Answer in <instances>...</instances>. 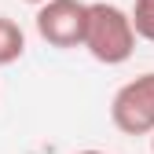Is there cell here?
Segmentation results:
<instances>
[{
    "instance_id": "obj_5",
    "label": "cell",
    "mask_w": 154,
    "mask_h": 154,
    "mask_svg": "<svg viewBox=\"0 0 154 154\" xmlns=\"http://www.w3.org/2000/svg\"><path fill=\"white\" fill-rule=\"evenodd\" d=\"M128 15H132V26H136V37L154 44V0H136Z\"/></svg>"
},
{
    "instance_id": "obj_4",
    "label": "cell",
    "mask_w": 154,
    "mask_h": 154,
    "mask_svg": "<svg viewBox=\"0 0 154 154\" xmlns=\"http://www.w3.org/2000/svg\"><path fill=\"white\" fill-rule=\"evenodd\" d=\"M22 51H26V33H22V26H18L15 18L0 15V66L18 63Z\"/></svg>"
},
{
    "instance_id": "obj_2",
    "label": "cell",
    "mask_w": 154,
    "mask_h": 154,
    "mask_svg": "<svg viewBox=\"0 0 154 154\" xmlns=\"http://www.w3.org/2000/svg\"><path fill=\"white\" fill-rule=\"evenodd\" d=\"M110 121L125 136H150L154 132V70L132 77L110 99Z\"/></svg>"
},
{
    "instance_id": "obj_7",
    "label": "cell",
    "mask_w": 154,
    "mask_h": 154,
    "mask_svg": "<svg viewBox=\"0 0 154 154\" xmlns=\"http://www.w3.org/2000/svg\"><path fill=\"white\" fill-rule=\"evenodd\" d=\"M26 4H33V8H41V4H44V0H26Z\"/></svg>"
},
{
    "instance_id": "obj_3",
    "label": "cell",
    "mask_w": 154,
    "mask_h": 154,
    "mask_svg": "<svg viewBox=\"0 0 154 154\" xmlns=\"http://www.w3.org/2000/svg\"><path fill=\"white\" fill-rule=\"evenodd\" d=\"M37 33L51 48H85V26H88V4L81 0H44L37 8Z\"/></svg>"
},
{
    "instance_id": "obj_1",
    "label": "cell",
    "mask_w": 154,
    "mask_h": 154,
    "mask_svg": "<svg viewBox=\"0 0 154 154\" xmlns=\"http://www.w3.org/2000/svg\"><path fill=\"white\" fill-rule=\"evenodd\" d=\"M85 51L103 66H121L136 51V26L132 15L118 4H88V26H85Z\"/></svg>"
},
{
    "instance_id": "obj_8",
    "label": "cell",
    "mask_w": 154,
    "mask_h": 154,
    "mask_svg": "<svg viewBox=\"0 0 154 154\" xmlns=\"http://www.w3.org/2000/svg\"><path fill=\"white\" fill-rule=\"evenodd\" d=\"M150 154H154V132H150Z\"/></svg>"
},
{
    "instance_id": "obj_6",
    "label": "cell",
    "mask_w": 154,
    "mask_h": 154,
    "mask_svg": "<svg viewBox=\"0 0 154 154\" xmlns=\"http://www.w3.org/2000/svg\"><path fill=\"white\" fill-rule=\"evenodd\" d=\"M77 154H106V150H77Z\"/></svg>"
}]
</instances>
